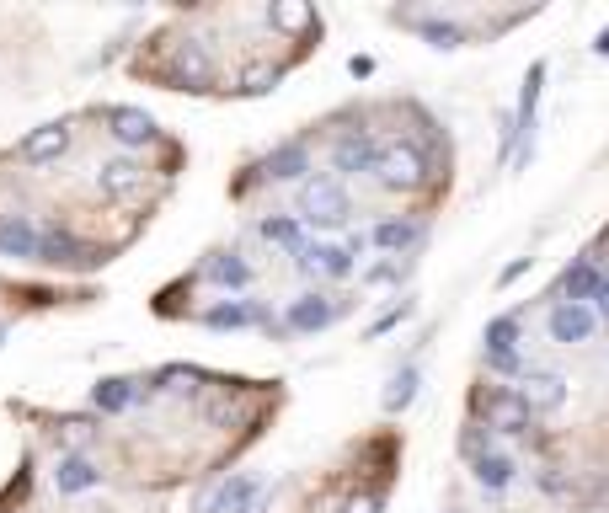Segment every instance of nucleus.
<instances>
[{"mask_svg":"<svg viewBox=\"0 0 609 513\" xmlns=\"http://www.w3.org/2000/svg\"><path fill=\"white\" fill-rule=\"evenodd\" d=\"M268 22L284 27V33H310V27H316V11L300 6V0H273V6H268Z\"/></svg>","mask_w":609,"mask_h":513,"instance_id":"obj_22","label":"nucleus"},{"mask_svg":"<svg viewBox=\"0 0 609 513\" xmlns=\"http://www.w3.org/2000/svg\"><path fill=\"white\" fill-rule=\"evenodd\" d=\"M107 129H113L118 145H150L155 118L145 113V107H107Z\"/></svg>","mask_w":609,"mask_h":513,"instance_id":"obj_10","label":"nucleus"},{"mask_svg":"<svg viewBox=\"0 0 609 513\" xmlns=\"http://www.w3.org/2000/svg\"><path fill=\"white\" fill-rule=\"evenodd\" d=\"M91 401H97V412H129L139 401V380H102Z\"/></svg>","mask_w":609,"mask_h":513,"instance_id":"obj_20","label":"nucleus"},{"mask_svg":"<svg viewBox=\"0 0 609 513\" xmlns=\"http://www.w3.org/2000/svg\"><path fill=\"white\" fill-rule=\"evenodd\" d=\"M166 75L177 81L182 91H209V81H214V59H209V49L203 43H177L171 49V59H166Z\"/></svg>","mask_w":609,"mask_h":513,"instance_id":"obj_4","label":"nucleus"},{"mask_svg":"<svg viewBox=\"0 0 609 513\" xmlns=\"http://www.w3.org/2000/svg\"><path fill=\"white\" fill-rule=\"evenodd\" d=\"M593 321H599V310L561 300V305L551 310V337L567 342V348H572V342H588V337H593Z\"/></svg>","mask_w":609,"mask_h":513,"instance_id":"obj_8","label":"nucleus"},{"mask_svg":"<svg viewBox=\"0 0 609 513\" xmlns=\"http://www.w3.org/2000/svg\"><path fill=\"white\" fill-rule=\"evenodd\" d=\"M65 150H70V123H43V129L22 139V161H33V166H49Z\"/></svg>","mask_w":609,"mask_h":513,"instance_id":"obj_7","label":"nucleus"},{"mask_svg":"<svg viewBox=\"0 0 609 513\" xmlns=\"http://www.w3.org/2000/svg\"><path fill=\"white\" fill-rule=\"evenodd\" d=\"M406 268H401V257H390V262H374V268L364 273V284H396Z\"/></svg>","mask_w":609,"mask_h":513,"instance_id":"obj_32","label":"nucleus"},{"mask_svg":"<svg viewBox=\"0 0 609 513\" xmlns=\"http://www.w3.org/2000/svg\"><path fill=\"white\" fill-rule=\"evenodd\" d=\"M599 316H604V321H609V284H604V289H599Z\"/></svg>","mask_w":609,"mask_h":513,"instance_id":"obj_39","label":"nucleus"},{"mask_svg":"<svg viewBox=\"0 0 609 513\" xmlns=\"http://www.w3.org/2000/svg\"><path fill=\"white\" fill-rule=\"evenodd\" d=\"M406 27H412V33H423L433 49H460V43H465V27L460 22H444V17H406Z\"/></svg>","mask_w":609,"mask_h":513,"instance_id":"obj_18","label":"nucleus"},{"mask_svg":"<svg viewBox=\"0 0 609 513\" xmlns=\"http://www.w3.org/2000/svg\"><path fill=\"white\" fill-rule=\"evenodd\" d=\"M257 503H262L257 476H230L225 487L209 497V508H203V513H257Z\"/></svg>","mask_w":609,"mask_h":513,"instance_id":"obj_9","label":"nucleus"},{"mask_svg":"<svg viewBox=\"0 0 609 513\" xmlns=\"http://www.w3.org/2000/svg\"><path fill=\"white\" fill-rule=\"evenodd\" d=\"M348 70H353V75H369V70H374V59H364V54H353V59H348Z\"/></svg>","mask_w":609,"mask_h":513,"instance_id":"obj_37","label":"nucleus"},{"mask_svg":"<svg viewBox=\"0 0 609 513\" xmlns=\"http://www.w3.org/2000/svg\"><path fill=\"white\" fill-rule=\"evenodd\" d=\"M460 449L471 460H481V455H492V428H481V423H471L465 428V439H460Z\"/></svg>","mask_w":609,"mask_h":513,"instance_id":"obj_29","label":"nucleus"},{"mask_svg":"<svg viewBox=\"0 0 609 513\" xmlns=\"http://www.w3.org/2000/svg\"><path fill=\"white\" fill-rule=\"evenodd\" d=\"M38 262H54V268H81V262H97L75 236L65 230H38Z\"/></svg>","mask_w":609,"mask_h":513,"instance_id":"obj_11","label":"nucleus"},{"mask_svg":"<svg viewBox=\"0 0 609 513\" xmlns=\"http://www.w3.org/2000/svg\"><path fill=\"white\" fill-rule=\"evenodd\" d=\"M529 262H535V257H519V262H508V268H503V284H513V278H524V273H529Z\"/></svg>","mask_w":609,"mask_h":513,"instance_id":"obj_36","label":"nucleus"},{"mask_svg":"<svg viewBox=\"0 0 609 513\" xmlns=\"http://www.w3.org/2000/svg\"><path fill=\"white\" fill-rule=\"evenodd\" d=\"M342 513H385V497L380 492H353L348 503H342Z\"/></svg>","mask_w":609,"mask_h":513,"instance_id":"obj_31","label":"nucleus"},{"mask_svg":"<svg viewBox=\"0 0 609 513\" xmlns=\"http://www.w3.org/2000/svg\"><path fill=\"white\" fill-rule=\"evenodd\" d=\"M593 54H599V59H609V27H604L599 38H593Z\"/></svg>","mask_w":609,"mask_h":513,"instance_id":"obj_38","label":"nucleus"},{"mask_svg":"<svg viewBox=\"0 0 609 513\" xmlns=\"http://www.w3.org/2000/svg\"><path fill=\"white\" fill-rule=\"evenodd\" d=\"M0 342H6V326H0Z\"/></svg>","mask_w":609,"mask_h":513,"instance_id":"obj_40","label":"nucleus"},{"mask_svg":"<svg viewBox=\"0 0 609 513\" xmlns=\"http://www.w3.org/2000/svg\"><path fill=\"white\" fill-rule=\"evenodd\" d=\"M262 241L284 246V252H294V257L305 252V236H300V225H294V220H262Z\"/></svg>","mask_w":609,"mask_h":513,"instance_id":"obj_28","label":"nucleus"},{"mask_svg":"<svg viewBox=\"0 0 609 513\" xmlns=\"http://www.w3.org/2000/svg\"><path fill=\"white\" fill-rule=\"evenodd\" d=\"M337 321V305L321 300V294H300V300L289 305V326L294 332H321V326Z\"/></svg>","mask_w":609,"mask_h":513,"instance_id":"obj_13","label":"nucleus"},{"mask_svg":"<svg viewBox=\"0 0 609 513\" xmlns=\"http://www.w3.org/2000/svg\"><path fill=\"white\" fill-rule=\"evenodd\" d=\"M209 278H214V284H225V289H246V284H252V268H246L241 257L220 252V257L209 262Z\"/></svg>","mask_w":609,"mask_h":513,"instance_id":"obj_25","label":"nucleus"},{"mask_svg":"<svg viewBox=\"0 0 609 513\" xmlns=\"http://www.w3.org/2000/svg\"><path fill=\"white\" fill-rule=\"evenodd\" d=\"M487 369H497V375H519V353H497V359H487Z\"/></svg>","mask_w":609,"mask_h":513,"instance_id":"obj_35","label":"nucleus"},{"mask_svg":"<svg viewBox=\"0 0 609 513\" xmlns=\"http://www.w3.org/2000/svg\"><path fill=\"white\" fill-rule=\"evenodd\" d=\"M374 241H380L390 257H401L406 246L423 241V225H412V220H385V225H374Z\"/></svg>","mask_w":609,"mask_h":513,"instance_id":"obj_21","label":"nucleus"},{"mask_svg":"<svg viewBox=\"0 0 609 513\" xmlns=\"http://www.w3.org/2000/svg\"><path fill=\"white\" fill-rule=\"evenodd\" d=\"M54 481H59V492H91L102 481V471L86 455H65V460H59V471H54Z\"/></svg>","mask_w":609,"mask_h":513,"instance_id":"obj_17","label":"nucleus"},{"mask_svg":"<svg viewBox=\"0 0 609 513\" xmlns=\"http://www.w3.org/2000/svg\"><path fill=\"white\" fill-rule=\"evenodd\" d=\"M0 257H38V230L22 220V214H6L0 220Z\"/></svg>","mask_w":609,"mask_h":513,"instance_id":"obj_15","label":"nucleus"},{"mask_svg":"<svg viewBox=\"0 0 609 513\" xmlns=\"http://www.w3.org/2000/svg\"><path fill=\"white\" fill-rule=\"evenodd\" d=\"M374 177H380L390 193H412V188H423V182H428V161H423V150H417V145L396 139V145L380 150V166H374Z\"/></svg>","mask_w":609,"mask_h":513,"instance_id":"obj_3","label":"nucleus"},{"mask_svg":"<svg viewBox=\"0 0 609 513\" xmlns=\"http://www.w3.org/2000/svg\"><path fill=\"white\" fill-rule=\"evenodd\" d=\"M97 188H102L107 198L134 193V188H139V166H134V161H123V155H118V161H107V166L97 171Z\"/></svg>","mask_w":609,"mask_h":513,"instance_id":"obj_19","label":"nucleus"},{"mask_svg":"<svg viewBox=\"0 0 609 513\" xmlns=\"http://www.w3.org/2000/svg\"><path fill=\"white\" fill-rule=\"evenodd\" d=\"M519 401L529 412H556L561 401H567V380H561L556 369H529L519 380Z\"/></svg>","mask_w":609,"mask_h":513,"instance_id":"obj_6","label":"nucleus"},{"mask_svg":"<svg viewBox=\"0 0 609 513\" xmlns=\"http://www.w3.org/2000/svg\"><path fill=\"white\" fill-rule=\"evenodd\" d=\"M305 171H310L305 145H278L268 161H262V177H273V182H294V177H305Z\"/></svg>","mask_w":609,"mask_h":513,"instance_id":"obj_16","label":"nucleus"},{"mask_svg":"<svg viewBox=\"0 0 609 513\" xmlns=\"http://www.w3.org/2000/svg\"><path fill=\"white\" fill-rule=\"evenodd\" d=\"M273 86H278V70L257 65V70H246V86H241V91H252V97H262V91H273Z\"/></svg>","mask_w":609,"mask_h":513,"instance_id":"obj_30","label":"nucleus"},{"mask_svg":"<svg viewBox=\"0 0 609 513\" xmlns=\"http://www.w3.org/2000/svg\"><path fill=\"white\" fill-rule=\"evenodd\" d=\"M417 385H423V375H417V369H401V375L385 385L380 407H385V412H406V407L417 401Z\"/></svg>","mask_w":609,"mask_h":513,"instance_id":"obj_23","label":"nucleus"},{"mask_svg":"<svg viewBox=\"0 0 609 513\" xmlns=\"http://www.w3.org/2000/svg\"><path fill=\"white\" fill-rule=\"evenodd\" d=\"M481 342H487V359H497V353H513V348H519V321H513V316H497V321H487V332H481Z\"/></svg>","mask_w":609,"mask_h":513,"instance_id":"obj_24","label":"nucleus"},{"mask_svg":"<svg viewBox=\"0 0 609 513\" xmlns=\"http://www.w3.org/2000/svg\"><path fill=\"white\" fill-rule=\"evenodd\" d=\"M609 284V278L593 268V262L583 257V262H572L567 273H561V294H567L572 305H588V300H599V289Z\"/></svg>","mask_w":609,"mask_h":513,"instance_id":"obj_12","label":"nucleus"},{"mask_svg":"<svg viewBox=\"0 0 609 513\" xmlns=\"http://www.w3.org/2000/svg\"><path fill=\"white\" fill-rule=\"evenodd\" d=\"M476 481H481L487 492H503L508 481H513V460H508V455H481V460H476Z\"/></svg>","mask_w":609,"mask_h":513,"instance_id":"obj_26","label":"nucleus"},{"mask_svg":"<svg viewBox=\"0 0 609 513\" xmlns=\"http://www.w3.org/2000/svg\"><path fill=\"white\" fill-rule=\"evenodd\" d=\"M300 268L305 273H326V278H348L353 273V252L348 246H305Z\"/></svg>","mask_w":609,"mask_h":513,"instance_id":"obj_14","label":"nucleus"},{"mask_svg":"<svg viewBox=\"0 0 609 513\" xmlns=\"http://www.w3.org/2000/svg\"><path fill=\"white\" fill-rule=\"evenodd\" d=\"M198 380H203L198 369H161V385H166V391H193Z\"/></svg>","mask_w":609,"mask_h":513,"instance_id":"obj_33","label":"nucleus"},{"mask_svg":"<svg viewBox=\"0 0 609 513\" xmlns=\"http://www.w3.org/2000/svg\"><path fill=\"white\" fill-rule=\"evenodd\" d=\"M203 321H209V326H220V332H225V326H252V321H268V316H262L257 305L236 300V305H214V310H209V316H203Z\"/></svg>","mask_w":609,"mask_h":513,"instance_id":"obj_27","label":"nucleus"},{"mask_svg":"<svg viewBox=\"0 0 609 513\" xmlns=\"http://www.w3.org/2000/svg\"><path fill=\"white\" fill-rule=\"evenodd\" d=\"M471 407L481 417V428H492V433H529V423H535V412H529L519 401V391H508V385H481L471 396Z\"/></svg>","mask_w":609,"mask_h":513,"instance_id":"obj_1","label":"nucleus"},{"mask_svg":"<svg viewBox=\"0 0 609 513\" xmlns=\"http://www.w3.org/2000/svg\"><path fill=\"white\" fill-rule=\"evenodd\" d=\"M300 214L310 225H321V230H342L348 214H353V198H348V188H342L337 177H310L300 188Z\"/></svg>","mask_w":609,"mask_h":513,"instance_id":"obj_2","label":"nucleus"},{"mask_svg":"<svg viewBox=\"0 0 609 513\" xmlns=\"http://www.w3.org/2000/svg\"><path fill=\"white\" fill-rule=\"evenodd\" d=\"M332 166L342 171V177H364V171L380 166V145H374L364 129H348V134L332 145Z\"/></svg>","mask_w":609,"mask_h":513,"instance_id":"obj_5","label":"nucleus"},{"mask_svg":"<svg viewBox=\"0 0 609 513\" xmlns=\"http://www.w3.org/2000/svg\"><path fill=\"white\" fill-rule=\"evenodd\" d=\"M406 316H412V305H406V300H401L396 310H385V316H380V321H374V337H380V332H390V326H401Z\"/></svg>","mask_w":609,"mask_h":513,"instance_id":"obj_34","label":"nucleus"}]
</instances>
